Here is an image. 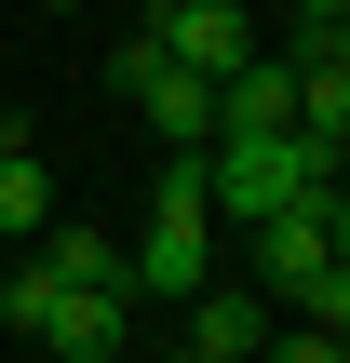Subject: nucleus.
<instances>
[{
    "label": "nucleus",
    "mask_w": 350,
    "mask_h": 363,
    "mask_svg": "<svg viewBox=\"0 0 350 363\" xmlns=\"http://www.w3.org/2000/svg\"><path fill=\"white\" fill-rule=\"evenodd\" d=\"M256 283H270L297 323H350V216H337V189L256 216Z\"/></svg>",
    "instance_id": "nucleus-1"
},
{
    "label": "nucleus",
    "mask_w": 350,
    "mask_h": 363,
    "mask_svg": "<svg viewBox=\"0 0 350 363\" xmlns=\"http://www.w3.org/2000/svg\"><path fill=\"white\" fill-rule=\"evenodd\" d=\"M310 189H337V175H324L297 135H216V148H202V202H216V216H243V229H256V216H283V202H310Z\"/></svg>",
    "instance_id": "nucleus-2"
},
{
    "label": "nucleus",
    "mask_w": 350,
    "mask_h": 363,
    "mask_svg": "<svg viewBox=\"0 0 350 363\" xmlns=\"http://www.w3.org/2000/svg\"><path fill=\"white\" fill-rule=\"evenodd\" d=\"M108 81L148 108V135H162V148H216V81H202V67H175L148 27H135V40H108Z\"/></svg>",
    "instance_id": "nucleus-3"
},
{
    "label": "nucleus",
    "mask_w": 350,
    "mask_h": 363,
    "mask_svg": "<svg viewBox=\"0 0 350 363\" xmlns=\"http://www.w3.org/2000/svg\"><path fill=\"white\" fill-rule=\"evenodd\" d=\"M148 40H162L175 67H202V81H229V67L256 54V13H243V0H162Z\"/></svg>",
    "instance_id": "nucleus-4"
},
{
    "label": "nucleus",
    "mask_w": 350,
    "mask_h": 363,
    "mask_svg": "<svg viewBox=\"0 0 350 363\" xmlns=\"http://www.w3.org/2000/svg\"><path fill=\"white\" fill-rule=\"evenodd\" d=\"M121 323H135V283H54V310H40V350L108 363V350H121Z\"/></svg>",
    "instance_id": "nucleus-5"
},
{
    "label": "nucleus",
    "mask_w": 350,
    "mask_h": 363,
    "mask_svg": "<svg viewBox=\"0 0 350 363\" xmlns=\"http://www.w3.org/2000/svg\"><path fill=\"white\" fill-rule=\"evenodd\" d=\"M297 121V54H243L216 81V135H283Z\"/></svg>",
    "instance_id": "nucleus-6"
},
{
    "label": "nucleus",
    "mask_w": 350,
    "mask_h": 363,
    "mask_svg": "<svg viewBox=\"0 0 350 363\" xmlns=\"http://www.w3.org/2000/svg\"><path fill=\"white\" fill-rule=\"evenodd\" d=\"M189 350H202V363H256V350H270V296H243V283H189Z\"/></svg>",
    "instance_id": "nucleus-7"
},
{
    "label": "nucleus",
    "mask_w": 350,
    "mask_h": 363,
    "mask_svg": "<svg viewBox=\"0 0 350 363\" xmlns=\"http://www.w3.org/2000/svg\"><path fill=\"white\" fill-rule=\"evenodd\" d=\"M54 216V175H40V148H27V121H0V242H27Z\"/></svg>",
    "instance_id": "nucleus-8"
},
{
    "label": "nucleus",
    "mask_w": 350,
    "mask_h": 363,
    "mask_svg": "<svg viewBox=\"0 0 350 363\" xmlns=\"http://www.w3.org/2000/svg\"><path fill=\"white\" fill-rule=\"evenodd\" d=\"M256 363H350V350H337V323H297V337H270Z\"/></svg>",
    "instance_id": "nucleus-9"
},
{
    "label": "nucleus",
    "mask_w": 350,
    "mask_h": 363,
    "mask_svg": "<svg viewBox=\"0 0 350 363\" xmlns=\"http://www.w3.org/2000/svg\"><path fill=\"white\" fill-rule=\"evenodd\" d=\"M297 27H350V0H297Z\"/></svg>",
    "instance_id": "nucleus-10"
},
{
    "label": "nucleus",
    "mask_w": 350,
    "mask_h": 363,
    "mask_svg": "<svg viewBox=\"0 0 350 363\" xmlns=\"http://www.w3.org/2000/svg\"><path fill=\"white\" fill-rule=\"evenodd\" d=\"M162 363H202V350H162Z\"/></svg>",
    "instance_id": "nucleus-11"
}]
</instances>
